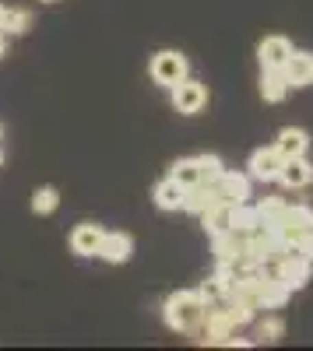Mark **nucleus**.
<instances>
[{
    "mask_svg": "<svg viewBox=\"0 0 313 351\" xmlns=\"http://www.w3.org/2000/svg\"><path fill=\"white\" fill-rule=\"evenodd\" d=\"M264 271H271L289 291H299V288H306V281H310V274H313V260H306L303 253L289 250V253H281L278 260H271Z\"/></svg>",
    "mask_w": 313,
    "mask_h": 351,
    "instance_id": "nucleus-4",
    "label": "nucleus"
},
{
    "mask_svg": "<svg viewBox=\"0 0 313 351\" xmlns=\"http://www.w3.org/2000/svg\"><path fill=\"white\" fill-rule=\"evenodd\" d=\"M211 190L222 204H243V200H250V176L222 169V176L211 183Z\"/></svg>",
    "mask_w": 313,
    "mask_h": 351,
    "instance_id": "nucleus-8",
    "label": "nucleus"
},
{
    "mask_svg": "<svg viewBox=\"0 0 313 351\" xmlns=\"http://www.w3.org/2000/svg\"><path fill=\"white\" fill-rule=\"evenodd\" d=\"M0 165H4V148H0Z\"/></svg>",
    "mask_w": 313,
    "mask_h": 351,
    "instance_id": "nucleus-28",
    "label": "nucleus"
},
{
    "mask_svg": "<svg viewBox=\"0 0 313 351\" xmlns=\"http://www.w3.org/2000/svg\"><path fill=\"white\" fill-rule=\"evenodd\" d=\"M190 77V64L187 56L176 53V49H162L152 56V81L162 84V88H176L180 81Z\"/></svg>",
    "mask_w": 313,
    "mask_h": 351,
    "instance_id": "nucleus-5",
    "label": "nucleus"
},
{
    "mask_svg": "<svg viewBox=\"0 0 313 351\" xmlns=\"http://www.w3.org/2000/svg\"><path fill=\"white\" fill-rule=\"evenodd\" d=\"M0 32H4V8H0Z\"/></svg>",
    "mask_w": 313,
    "mask_h": 351,
    "instance_id": "nucleus-27",
    "label": "nucleus"
},
{
    "mask_svg": "<svg viewBox=\"0 0 313 351\" xmlns=\"http://www.w3.org/2000/svg\"><path fill=\"white\" fill-rule=\"evenodd\" d=\"M208 316V299L201 295V291H173L165 302H162V319L169 330L176 334H197Z\"/></svg>",
    "mask_w": 313,
    "mask_h": 351,
    "instance_id": "nucleus-1",
    "label": "nucleus"
},
{
    "mask_svg": "<svg viewBox=\"0 0 313 351\" xmlns=\"http://www.w3.org/2000/svg\"><path fill=\"white\" fill-rule=\"evenodd\" d=\"M4 49H8V36L0 32V56H4Z\"/></svg>",
    "mask_w": 313,
    "mask_h": 351,
    "instance_id": "nucleus-26",
    "label": "nucleus"
},
{
    "mask_svg": "<svg viewBox=\"0 0 313 351\" xmlns=\"http://www.w3.org/2000/svg\"><path fill=\"white\" fill-rule=\"evenodd\" d=\"M222 158L218 155H190V158H180L173 169H169V176H173L176 183H183L187 190L190 186H205V183H215L222 176Z\"/></svg>",
    "mask_w": 313,
    "mask_h": 351,
    "instance_id": "nucleus-2",
    "label": "nucleus"
},
{
    "mask_svg": "<svg viewBox=\"0 0 313 351\" xmlns=\"http://www.w3.org/2000/svg\"><path fill=\"white\" fill-rule=\"evenodd\" d=\"M275 148H278L281 155H286V158L306 155V152H310V134H306V130H299V127H286V130H278Z\"/></svg>",
    "mask_w": 313,
    "mask_h": 351,
    "instance_id": "nucleus-16",
    "label": "nucleus"
},
{
    "mask_svg": "<svg viewBox=\"0 0 313 351\" xmlns=\"http://www.w3.org/2000/svg\"><path fill=\"white\" fill-rule=\"evenodd\" d=\"M292 250H296V253H303L306 260H313V232H310V236H303V239H299Z\"/></svg>",
    "mask_w": 313,
    "mask_h": 351,
    "instance_id": "nucleus-25",
    "label": "nucleus"
},
{
    "mask_svg": "<svg viewBox=\"0 0 313 351\" xmlns=\"http://www.w3.org/2000/svg\"><path fill=\"white\" fill-rule=\"evenodd\" d=\"M130 253H134V239L127 236V232H106V236H102L99 256L106 263H127Z\"/></svg>",
    "mask_w": 313,
    "mask_h": 351,
    "instance_id": "nucleus-15",
    "label": "nucleus"
},
{
    "mask_svg": "<svg viewBox=\"0 0 313 351\" xmlns=\"http://www.w3.org/2000/svg\"><path fill=\"white\" fill-rule=\"evenodd\" d=\"M102 236H106V232H102L95 221H81V225H74V232H71V250H74L78 256H99Z\"/></svg>",
    "mask_w": 313,
    "mask_h": 351,
    "instance_id": "nucleus-12",
    "label": "nucleus"
},
{
    "mask_svg": "<svg viewBox=\"0 0 313 351\" xmlns=\"http://www.w3.org/2000/svg\"><path fill=\"white\" fill-rule=\"evenodd\" d=\"M43 4H56V0H43Z\"/></svg>",
    "mask_w": 313,
    "mask_h": 351,
    "instance_id": "nucleus-29",
    "label": "nucleus"
},
{
    "mask_svg": "<svg viewBox=\"0 0 313 351\" xmlns=\"http://www.w3.org/2000/svg\"><path fill=\"white\" fill-rule=\"evenodd\" d=\"M281 71H286L289 88H310V84H313V53H306V49H292L289 64L281 67Z\"/></svg>",
    "mask_w": 313,
    "mask_h": 351,
    "instance_id": "nucleus-13",
    "label": "nucleus"
},
{
    "mask_svg": "<svg viewBox=\"0 0 313 351\" xmlns=\"http://www.w3.org/2000/svg\"><path fill=\"white\" fill-rule=\"evenodd\" d=\"M233 288H236V271L233 267H218L197 291L208 299V306H218V302H225V299L233 295Z\"/></svg>",
    "mask_w": 313,
    "mask_h": 351,
    "instance_id": "nucleus-10",
    "label": "nucleus"
},
{
    "mask_svg": "<svg viewBox=\"0 0 313 351\" xmlns=\"http://www.w3.org/2000/svg\"><path fill=\"white\" fill-rule=\"evenodd\" d=\"M32 28V11H21V8H4V36H25Z\"/></svg>",
    "mask_w": 313,
    "mask_h": 351,
    "instance_id": "nucleus-22",
    "label": "nucleus"
},
{
    "mask_svg": "<svg viewBox=\"0 0 313 351\" xmlns=\"http://www.w3.org/2000/svg\"><path fill=\"white\" fill-rule=\"evenodd\" d=\"M0 137H4V127H0Z\"/></svg>",
    "mask_w": 313,
    "mask_h": 351,
    "instance_id": "nucleus-30",
    "label": "nucleus"
},
{
    "mask_svg": "<svg viewBox=\"0 0 313 351\" xmlns=\"http://www.w3.org/2000/svg\"><path fill=\"white\" fill-rule=\"evenodd\" d=\"M278 183L286 190H306L313 183V165L306 162V155L286 158V165H281V172H278Z\"/></svg>",
    "mask_w": 313,
    "mask_h": 351,
    "instance_id": "nucleus-11",
    "label": "nucleus"
},
{
    "mask_svg": "<svg viewBox=\"0 0 313 351\" xmlns=\"http://www.w3.org/2000/svg\"><path fill=\"white\" fill-rule=\"evenodd\" d=\"M257 225H261L257 208H250L246 200H243V204H236V208H233V232H243V236H246V232H253Z\"/></svg>",
    "mask_w": 313,
    "mask_h": 351,
    "instance_id": "nucleus-23",
    "label": "nucleus"
},
{
    "mask_svg": "<svg viewBox=\"0 0 313 351\" xmlns=\"http://www.w3.org/2000/svg\"><path fill=\"white\" fill-rule=\"evenodd\" d=\"M271 228H275L278 243L286 246V253H289L303 236H310V232H313V208H306V204H289L286 215H281Z\"/></svg>",
    "mask_w": 313,
    "mask_h": 351,
    "instance_id": "nucleus-3",
    "label": "nucleus"
},
{
    "mask_svg": "<svg viewBox=\"0 0 313 351\" xmlns=\"http://www.w3.org/2000/svg\"><path fill=\"white\" fill-rule=\"evenodd\" d=\"M281 165H286V155H281L275 144H271V148H257V152L250 155V162H246L250 180H261V183H275Z\"/></svg>",
    "mask_w": 313,
    "mask_h": 351,
    "instance_id": "nucleus-7",
    "label": "nucleus"
},
{
    "mask_svg": "<svg viewBox=\"0 0 313 351\" xmlns=\"http://www.w3.org/2000/svg\"><path fill=\"white\" fill-rule=\"evenodd\" d=\"M183 197H187V186L176 183L173 176H165V180H159L152 200H155V208L159 211H183Z\"/></svg>",
    "mask_w": 313,
    "mask_h": 351,
    "instance_id": "nucleus-14",
    "label": "nucleus"
},
{
    "mask_svg": "<svg viewBox=\"0 0 313 351\" xmlns=\"http://www.w3.org/2000/svg\"><path fill=\"white\" fill-rule=\"evenodd\" d=\"M281 337H286V319L264 316L261 324H257V334H253V344H278Z\"/></svg>",
    "mask_w": 313,
    "mask_h": 351,
    "instance_id": "nucleus-20",
    "label": "nucleus"
},
{
    "mask_svg": "<svg viewBox=\"0 0 313 351\" xmlns=\"http://www.w3.org/2000/svg\"><path fill=\"white\" fill-rule=\"evenodd\" d=\"M233 208L236 204H215V208H208L205 215H201V225H205V232L208 236H218V232H225V228H233Z\"/></svg>",
    "mask_w": 313,
    "mask_h": 351,
    "instance_id": "nucleus-18",
    "label": "nucleus"
},
{
    "mask_svg": "<svg viewBox=\"0 0 313 351\" xmlns=\"http://www.w3.org/2000/svg\"><path fill=\"white\" fill-rule=\"evenodd\" d=\"M261 95L264 102H281L289 95V81L286 71H261Z\"/></svg>",
    "mask_w": 313,
    "mask_h": 351,
    "instance_id": "nucleus-19",
    "label": "nucleus"
},
{
    "mask_svg": "<svg viewBox=\"0 0 313 351\" xmlns=\"http://www.w3.org/2000/svg\"><path fill=\"white\" fill-rule=\"evenodd\" d=\"M56 208H60V190H56V186H36V193H32V211H36V215H53Z\"/></svg>",
    "mask_w": 313,
    "mask_h": 351,
    "instance_id": "nucleus-21",
    "label": "nucleus"
},
{
    "mask_svg": "<svg viewBox=\"0 0 313 351\" xmlns=\"http://www.w3.org/2000/svg\"><path fill=\"white\" fill-rule=\"evenodd\" d=\"M169 92H173V109L183 112V116H197V112H205V106H208V84L205 81L187 77L176 88H169Z\"/></svg>",
    "mask_w": 313,
    "mask_h": 351,
    "instance_id": "nucleus-6",
    "label": "nucleus"
},
{
    "mask_svg": "<svg viewBox=\"0 0 313 351\" xmlns=\"http://www.w3.org/2000/svg\"><path fill=\"white\" fill-rule=\"evenodd\" d=\"M289 56H292V43L286 36H268L261 39L257 46V60H261V71H281L289 64Z\"/></svg>",
    "mask_w": 313,
    "mask_h": 351,
    "instance_id": "nucleus-9",
    "label": "nucleus"
},
{
    "mask_svg": "<svg viewBox=\"0 0 313 351\" xmlns=\"http://www.w3.org/2000/svg\"><path fill=\"white\" fill-rule=\"evenodd\" d=\"M289 295H292V291L281 285L271 271H261V306L264 309H281L289 302Z\"/></svg>",
    "mask_w": 313,
    "mask_h": 351,
    "instance_id": "nucleus-17",
    "label": "nucleus"
},
{
    "mask_svg": "<svg viewBox=\"0 0 313 351\" xmlns=\"http://www.w3.org/2000/svg\"><path fill=\"white\" fill-rule=\"evenodd\" d=\"M253 208H257V218H261V225H275L281 215H286V208H289V204L281 200V197H264L261 204H253Z\"/></svg>",
    "mask_w": 313,
    "mask_h": 351,
    "instance_id": "nucleus-24",
    "label": "nucleus"
}]
</instances>
